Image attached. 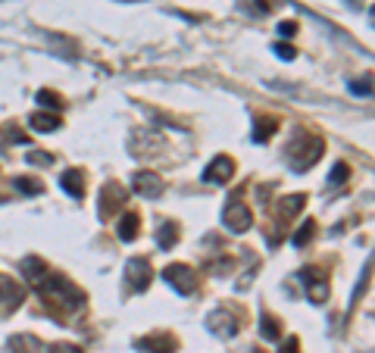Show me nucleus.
Returning <instances> with one entry per match:
<instances>
[{"label":"nucleus","instance_id":"nucleus-23","mask_svg":"<svg viewBox=\"0 0 375 353\" xmlns=\"http://www.w3.org/2000/svg\"><path fill=\"white\" fill-rule=\"evenodd\" d=\"M13 185H16V191H22V194H41L44 191V185H41L38 178H26V175H19Z\"/></svg>","mask_w":375,"mask_h":353},{"label":"nucleus","instance_id":"nucleus-22","mask_svg":"<svg viewBox=\"0 0 375 353\" xmlns=\"http://www.w3.org/2000/svg\"><path fill=\"white\" fill-rule=\"evenodd\" d=\"M313 235H316V222H313V219H307V222L291 235V244H294V247H307V244L313 241Z\"/></svg>","mask_w":375,"mask_h":353},{"label":"nucleus","instance_id":"nucleus-18","mask_svg":"<svg viewBox=\"0 0 375 353\" xmlns=\"http://www.w3.org/2000/svg\"><path fill=\"white\" fill-rule=\"evenodd\" d=\"M260 334H263V341H279L282 338V322L275 316H260Z\"/></svg>","mask_w":375,"mask_h":353},{"label":"nucleus","instance_id":"nucleus-30","mask_svg":"<svg viewBox=\"0 0 375 353\" xmlns=\"http://www.w3.org/2000/svg\"><path fill=\"white\" fill-rule=\"evenodd\" d=\"M350 91L369 97V94H372V81H350Z\"/></svg>","mask_w":375,"mask_h":353},{"label":"nucleus","instance_id":"nucleus-27","mask_svg":"<svg viewBox=\"0 0 375 353\" xmlns=\"http://www.w3.org/2000/svg\"><path fill=\"white\" fill-rule=\"evenodd\" d=\"M272 51H275L279 60H294V56H297V51L291 44H272Z\"/></svg>","mask_w":375,"mask_h":353},{"label":"nucleus","instance_id":"nucleus-13","mask_svg":"<svg viewBox=\"0 0 375 353\" xmlns=\"http://www.w3.org/2000/svg\"><path fill=\"white\" fill-rule=\"evenodd\" d=\"M304 207H307V197L304 194L282 197V200H275V219H279V222H288V219H294Z\"/></svg>","mask_w":375,"mask_h":353},{"label":"nucleus","instance_id":"nucleus-21","mask_svg":"<svg viewBox=\"0 0 375 353\" xmlns=\"http://www.w3.org/2000/svg\"><path fill=\"white\" fill-rule=\"evenodd\" d=\"M29 122H31V128H35V131H56L60 116H56V113H35Z\"/></svg>","mask_w":375,"mask_h":353},{"label":"nucleus","instance_id":"nucleus-10","mask_svg":"<svg viewBox=\"0 0 375 353\" xmlns=\"http://www.w3.org/2000/svg\"><path fill=\"white\" fill-rule=\"evenodd\" d=\"M132 188L141 197L153 200V197L163 194V178L157 175V172H150V169H141V172H135V175H132Z\"/></svg>","mask_w":375,"mask_h":353},{"label":"nucleus","instance_id":"nucleus-29","mask_svg":"<svg viewBox=\"0 0 375 353\" xmlns=\"http://www.w3.org/2000/svg\"><path fill=\"white\" fill-rule=\"evenodd\" d=\"M51 353H85L78 347V344H66V341H60V344H53Z\"/></svg>","mask_w":375,"mask_h":353},{"label":"nucleus","instance_id":"nucleus-28","mask_svg":"<svg viewBox=\"0 0 375 353\" xmlns=\"http://www.w3.org/2000/svg\"><path fill=\"white\" fill-rule=\"evenodd\" d=\"M29 163H31V166H51L53 157H51V153H38V150H31V153H29Z\"/></svg>","mask_w":375,"mask_h":353},{"label":"nucleus","instance_id":"nucleus-32","mask_svg":"<svg viewBox=\"0 0 375 353\" xmlns=\"http://www.w3.org/2000/svg\"><path fill=\"white\" fill-rule=\"evenodd\" d=\"M279 353H300V341L297 338H288V344H282Z\"/></svg>","mask_w":375,"mask_h":353},{"label":"nucleus","instance_id":"nucleus-34","mask_svg":"<svg viewBox=\"0 0 375 353\" xmlns=\"http://www.w3.org/2000/svg\"><path fill=\"white\" fill-rule=\"evenodd\" d=\"M369 19H372V26H375V6H372V13H369Z\"/></svg>","mask_w":375,"mask_h":353},{"label":"nucleus","instance_id":"nucleus-3","mask_svg":"<svg viewBox=\"0 0 375 353\" xmlns=\"http://www.w3.org/2000/svg\"><path fill=\"white\" fill-rule=\"evenodd\" d=\"M163 282H169L178 294H194L197 291V272H194L188 262H173V266L163 269Z\"/></svg>","mask_w":375,"mask_h":353},{"label":"nucleus","instance_id":"nucleus-7","mask_svg":"<svg viewBox=\"0 0 375 353\" xmlns=\"http://www.w3.org/2000/svg\"><path fill=\"white\" fill-rule=\"evenodd\" d=\"M128 200V191L122 188L119 182H107L101 188V219H110L113 213H119L122 207H125Z\"/></svg>","mask_w":375,"mask_h":353},{"label":"nucleus","instance_id":"nucleus-25","mask_svg":"<svg viewBox=\"0 0 375 353\" xmlns=\"http://www.w3.org/2000/svg\"><path fill=\"white\" fill-rule=\"evenodd\" d=\"M350 178V166L347 163H335V166H332V175H329V185H344Z\"/></svg>","mask_w":375,"mask_h":353},{"label":"nucleus","instance_id":"nucleus-31","mask_svg":"<svg viewBox=\"0 0 375 353\" xmlns=\"http://www.w3.org/2000/svg\"><path fill=\"white\" fill-rule=\"evenodd\" d=\"M279 35H282V38H291V35H297V22H288V19H284V22H279Z\"/></svg>","mask_w":375,"mask_h":353},{"label":"nucleus","instance_id":"nucleus-24","mask_svg":"<svg viewBox=\"0 0 375 353\" xmlns=\"http://www.w3.org/2000/svg\"><path fill=\"white\" fill-rule=\"evenodd\" d=\"M38 103L41 106H51V110H63V97L51 91V88H44V91H38Z\"/></svg>","mask_w":375,"mask_h":353},{"label":"nucleus","instance_id":"nucleus-4","mask_svg":"<svg viewBox=\"0 0 375 353\" xmlns=\"http://www.w3.org/2000/svg\"><path fill=\"white\" fill-rule=\"evenodd\" d=\"M125 282L132 291H148L153 282V266L148 257H135L125 262Z\"/></svg>","mask_w":375,"mask_h":353},{"label":"nucleus","instance_id":"nucleus-1","mask_svg":"<svg viewBox=\"0 0 375 353\" xmlns=\"http://www.w3.org/2000/svg\"><path fill=\"white\" fill-rule=\"evenodd\" d=\"M35 291H38L47 303H51V307H63V309H78V307H85V294H81L72 282H66L63 275L47 272V278L38 285Z\"/></svg>","mask_w":375,"mask_h":353},{"label":"nucleus","instance_id":"nucleus-19","mask_svg":"<svg viewBox=\"0 0 375 353\" xmlns=\"http://www.w3.org/2000/svg\"><path fill=\"white\" fill-rule=\"evenodd\" d=\"M10 347L16 353H41V341L35 338V334H16V338L10 341Z\"/></svg>","mask_w":375,"mask_h":353},{"label":"nucleus","instance_id":"nucleus-9","mask_svg":"<svg viewBox=\"0 0 375 353\" xmlns=\"http://www.w3.org/2000/svg\"><path fill=\"white\" fill-rule=\"evenodd\" d=\"M138 350H144V353H175L178 338L175 334H169V332H153V334H148V338L138 341Z\"/></svg>","mask_w":375,"mask_h":353},{"label":"nucleus","instance_id":"nucleus-8","mask_svg":"<svg viewBox=\"0 0 375 353\" xmlns=\"http://www.w3.org/2000/svg\"><path fill=\"white\" fill-rule=\"evenodd\" d=\"M207 325H210V332L216 334V338H235L238 334V328H241V319L232 313V309H216V313H210L207 319Z\"/></svg>","mask_w":375,"mask_h":353},{"label":"nucleus","instance_id":"nucleus-12","mask_svg":"<svg viewBox=\"0 0 375 353\" xmlns=\"http://www.w3.org/2000/svg\"><path fill=\"white\" fill-rule=\"evenodd\" d=\"M22 300H26V288L13 275H0V303L16 309V307H22Z\"/></svg>","mask_w":375,"mask_h":353},{"label":"nucleus","instance_id":"nucleus-17","mask_svg":"<svg viewBox=\"0 0 375 353\" xmlns=\"http://www.w3.org/2000/svg\"><path fill=\"white\" fill-rule=\"evenodd\" d=\"M279 131V119L275 116H263V119H257V128H254V141L257 144H263V141H269V138Z\"/></svg>","mask_w":375,"mask_h":353},{"label":"nucleus","instance_id":"nucleus-15","mask_svg":"<svg viewBox=\"0 0 375 353\" xmlns=\"http://www.w3.org/2000/svg\"><path fill=\"white\" fill-rule=\"evenodd\" d=\"M19 269H22V275H26L29 282L35 285V288L47 278V266H44V260H41V257H26Z\"/></svg>","mask_w":375,"mask_h":353},{"label":"nucleus","instance_id":"nucleus-6","mask_svg":"<svg viewBox=\"0 0 375 353\" xmlns=\"http://www.w3.org/2000/svg\"><path fill=\"white\" fill-rule=\"evenodd\" d=\"M297 278L307 285V297L316 303V307H322L325 300H329V278H325L319 269H313V266H307V269H300Z\"/></svg>","mask_w":375,"mask_h":353},{"label":"nucleus","instance_id":"nucleus-35","mask_svg":"<svg viewBox=\"0 0 375 353\" xmlns=\"http://www.w3.org/2000/svg\"><path fill=\"white\" fill-rule=\"evenodd\" d=\"M250 353H263V350H250Z\"/></svg>","mask_w":375,"mask_h":353},{"label":"nucleus","instance_id":"nucleus-11","mask_svg":"<svg viewBox=\"0 0 375 353\" xmlns=\"http://www.w3.org/2000/svg\"><path fill=\"white\" fill-rule=\"evenodd\" d=\"M235 175V160L232 157H216L213 163L207 166V172H203V178L213 185H228Z\"/></svg>","mask_w":375,"mask_h":353},{"label":"nucleus","instance_id":"nucleus-14","mask_svg":"<svg viewBox=\"0 0 375 353\" xmlns=\"http://www.w3.org/2000/svg\"><path fill=\"white\" fill-rule=\"evenodd\" d=\"M60 188L66 191L69 197H85V172L81 169H69V172H63L60 175Z\"/></svg>","mask_w":375,"mask_h":353},{"label":"nucleus","instance_id":"nucleus-2","mask_svg":"<svg viewBox=\"0 0 375 353\" xmlns=\"http://www.w3.org/2000/svg\"><path fill=\"white\" fill-rule=\"evenodd\" d=\"M322 153H325L322 138L300 131L294 141L288 144V153H284V157H288V166L294 169V172H307V169H313L316 163L322 160Z\"/></svg>","mask_w":375,"mask_h":353},{"label":"nucleus","instance_id":"nucleus-33","mask_svg":"<svg viewBox=\"0 0 375 353\" xmlns=\"http://www.w3.org/2000/svg\"><path fill=\"white\" fill-rule=\"evenodd\" d=\"M347 4H350V6H354V10H356V6H360V4H363V0H347Z\"/></svg>","mask_w":375,"mask_h":353},{"label":"nucleus","instance_id":"nucleus-5","mask_svg":"<svg viewBox=\"0 0 375 353\" xmlns=\"http://www.w3.org/2000/svg\"><path fill=\"white\" fill-rule=\"evenodd\" d=\"M222 225L228 228V232L241 235V232H247V228L254 225V213L244 207L238 197H232V203H228V207L222 210Z\"/></svg>","mask_w":375,"mask_h":353},{"label":"nucleus","instance_id":"nucleus-20","mask_svg":"<svg viewBox=\"0 0 375 353\" xmlns=\"http://www.w3.org/2000/svg\"><path fill=\"white\" fill-rule=\"evenodd\" d=\"M157 241H160L163 250H173L175 241H178V225L175 222H163L160 232H157Z\"/></svg>","mask_w":375,"mask_h":353},{"label":"nucleus","instance_id":"nucleus-26","mask_svg":"<svg viewBox=\"0 0 375 353\" xmlns=\"http://www.w3.org/2000/svg\"><path fill=\"white\" fill-rule=\"evenodd\" d=\"M241 6L244 10H250V13H257V16L269 13V4H263V0H241Z\"/></svg>","mask_w":375,"mask_h":353},{"label":"nucleus","instance_id":"nucleus-16","mask_svg":"<svg viewBox=\"0 0 375 353\" xmlns=\"http://www.w3.org/2000/svg\"><path fill=\"white\" fill-rule=\"evenodd\" d=\"M119 237L122 241H135L138 237V232H141V216H138V213H125V216H122V222H119Z\"/></svg>","mask_w":375,"mask_h":353}]
</instances>
